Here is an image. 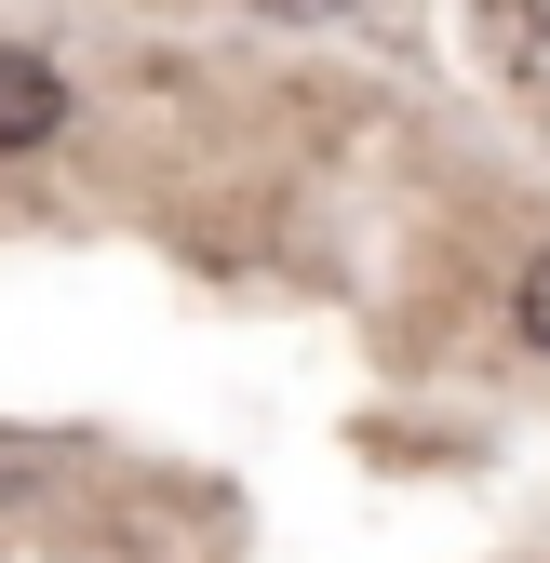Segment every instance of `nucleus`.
Instances as JSON below:
<instances>
[{
  "instance_id": "1",
  "label": "nucleus",
  "mask_w": 550,
  "mask_h": 563,
  "mask_svg": "<svg viewBox=\"0 0 550 563\" xmlns=\"http://www.w3.org/2000/svg\"><path fill=\"white\" fill-rule=\"evenodd\" d=\"M54 121H67V81L41 54H0V148H41Z\"/></svg>"
},
{
  "instance_id": "2",
  "label": "nucleus",
  "mask_w": 550,
  "mask_h": 563,
  "mask_svg": "<svg viewBox=\"0 0 550 563\" xmlns=\"http://www.w3.org/2000/svg\"><path fill=\"white\" fill-rule=\"evenodd\" d=\"M484 27H497L510 81H550V0H484Z\"/></svg>"
},
{
  "instance_id": "3",
  "label": "nucleus",
  "mask_w": 550,
  "mask_h": 563,
  "mask_svg": "<svg viewBox=\"0 0 550 563\" xmlns=\"http://www.w3.org/2000/svg\"><path fill=\"white\" fill-rule=\"evenodd\" d=\"M524 335H537V349H550V255H537V268H524Z\"/></svg>"
},
{
  "instance_id": "4",
  "label": "nucleus",
  "mask_w": 550,
  "mask_h": 563,
  "mask_svg": "<svg viewBox=\"0 0 550 563\" xmlns=\"http://www.w3.org/2000/svg\"><path fill=\"white\" fill-rule=\"evenodd\" d=\"M268 14H336V0H268Z\"/></svg>"
}]
</instances>
